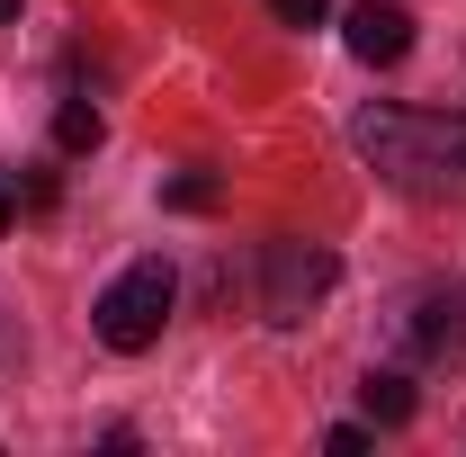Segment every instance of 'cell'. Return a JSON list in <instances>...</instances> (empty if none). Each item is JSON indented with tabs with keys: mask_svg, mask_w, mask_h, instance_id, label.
Listing matches in <instances>:
<instances>
[{
	"mask_svg": "<svg viewBox=\"0 0 466 457\" xmlns=\"http://www.w3.org/2000/svg\"><path fill=\"white\" fill-rule=\"evenodd\" d=\"M350 144L404 198H466V117L449 108H359Z\"/></svg>",
	"mask_w": 466,
	"mask_h": 457,
	"instance_id": "obj_1",
	"label": "cell"
},
{
	"mask_svg": "<svg viewBox=\"0 0 466 457\" xmlns=\"http://www.w3.org/2000/svg\"><path fill=\"white\" fill-rule=\"evenodd\" d=\"M171 305H179L171 260H162V251H144V260H126V269L108 279V296L90 305V332H99L108 350H126V359H135V350H153V341H162Z\"/></svg>",
	"mask_w": 466,
	"mask_h": 457,
	"instance_id": "obj_2",
	"label": "cell"
},
{
	"mask_svg": "<svg viewBox=\"0 0 466 457\" xmlns=\"http://www.w3.org/2000/svg\"><path fill=\"white\" fill-rule=\"evenodd\" d=\"M341 279V260L332 251H314V242H269L260 251V305H269V323H305L323 296Z\"/></svg>",
	"mask_w": 466,
	"mask_h": 457,
	"instance_id": "obj_3",
	"label": "cell"
},
{
	"mask_svg": "<svg viewBox=\"0 0 466 457\" xmlns=\"http://www.w3.org/2000/svg\"><path fill=\"white\" fill-rule=\"evenodd\" d=\"M404 341H412V359H466V296H449V287L412 296Z\"/></svg>",
	"mask_w": 466,
	"mask_h": 457,
	"instance_id": "obj_4",
	"label": "cell"
},
{
	"mask_svg": "<svg viewBox=\"0 0 466 457\" xmlns=\"http://www.w3.org/2000/svg\"><path fill=\"white\" fill-rule=\"evenodd\" d=\"M341 36H350L359 63H404L412 55V9H404V0H359Z\"/></svg>",
	"mask_w": 466,
	"mask_h": 457,
	"instance_id": "obj_5",
	"label": "cell"
},
{
	"mask_svg": "<svg viewBox=\"0 0 466 457\" xmlns=\"http://www.w3.org/2000/svg\"><path fill=\"white\" fill-rule=\"evenodd\" d=\"M359 403H368V421H412V377L404 368H368V386H359Z\"/></svg>",
	"mask_w": 466,
	"mask_h": 457,
	"instance_id": "obj_6",
	"label": "cell"
},
{
	"mask_svg": "<svg viewBox=\"0 0 466 457\" xmlns=\"http://www.w3.org/2000/svg\"><path fill=\"white\" fill-rule=\"evenodd\" d=\"M99 135H108V126H99L90 99H63V108H55V144H63V153H99Z\"/></svg>",
	"mask_w": 466,
	"mask_h": 457,
	"instance_id": "obj_7",
	"label": "cell"
},
{
	"mask_svg": "<svg viewBox=\"0 0 466 457\" xmlns=\"http://www.w3.org/2000/svg\"><path fill=\"white\" fill-rule=\"evenodd\" d=\"M162 198H171V207H188V216H198V207H216V179H207V171H179L171 188H162Z\"/></svg>",
	"mask_w": 466,
	"mask_h": 457,
	"instance_id": "obj_8",
	"label": "cell"
},
{
	"mask_svg": "<svg viewBox=\"0 0 466 457\" xmlns=\"http://www.w3.org/2000/svg\"><path fill=\"white\" fill-rule=\"evenodd\" d=\"M269 9H279L288 27H323V9H332V0H269Z\"/></svg>",
	"mask_w": 466,
	"mask_h": 457,
	"instance_id": "obj_9",
	"label": "cell"
},
{
	"mask_svg": "<svg viewBox=\"0 0 466 457\" xmlns=\"http://www.w3.org/2000/svg\"><path fill=\"white\" fill-rule=\"evenodd\" d=\"M323 449H332V457H359V449H368V431H359V421H341V431H323Z\"/></svg>",
	"mask_w": 466,
	"mask_h": 457,
	"instance_id": "obj_10",
	"label": "cell"
},
{
	"mask_svg": "<svg viewBox=\"0 0 466 457\" xmlns=\"http://www.w3.org/2000/svg\"><path fill=\"white\" fill-rule=\"evenodd\" d=\"M9 216H18V179L0 171V225H9Z\"/></svg>",
	"mask_w": 466,
	"mask_h": 457,
	"instance_id": "obj_11",
	"label": "cell"
},
{
	"mask_svg": "<svg viewBox=\"0 0 466 457\" xmlns=\"http://www.w3.org/2000/svg\"><path fill=\"white\" fill-rule=\"evenodd\" d=\"M0 18H18V0H0Z\"/></svg>",
	"mask_w": 466,
	"mask_h": 457,
	"instance_id": "obj_12",
	"label": "cell"
}]
</instances>
